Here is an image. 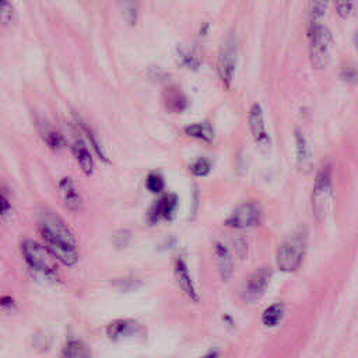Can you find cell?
<instances>
[{
    "label": "cell",
    "instance_id": "cell-1",
    "mask_svg": "<svg viewBox=\"0 0 358 358\" xmlns=\"http://www.w3.org/2000/svg\"><path fill=\"white\" fill-rule=\"evenodd\" d=\"M305 250H306V231L305 228H298L292 234H289L280 245L275 256L277 267L285 273L295 271L303 260Z\"/></svg>",
    "mask_w": 358,
    "mask_h": 358
},
{
    "label": "cell",
    "instance_id": "cell-2",
    "mask_svg": "<svg viewBox=\"0 0 358 358\" xmlns=\"http://www.w3.org/2000/svg\"><path fill=\"white\" fill-rule=\"evenodd\" d=\"M21 253L34 273L48 280H57V271L53 263L55 257L43 245H39L32 239H25L21 243Z\"/></svg>",
    "mask_w": 358,
    "mask_h": 358
},
{
    "label": "cell",
    "instance_id": "cell-3",
    "mask_svg": "<svg viewBox=\"0 0 358 358\" xmlns=\"http://www.w3.org/2000/svg\"><path fill=\"white\" fill-rule=\"evenodd\" d=\"M309 59L315 69L322 70L327 66L333 43L331 32L323 24L309 25Z\"/></svg>",
    "mask_w": 358,
    "mask_h": 358
},
{
    "label": "cell",
    "instance_id": "cell-4",
    "mask_svg": "<svg viewBox=\"0 0 358 358\" xmlns=\"http://www.w3.org/2000/svg\"><path fill=\"white\" fill-rule=\"evenodd\" d=\"M333 197V180H331V168L330 165H323L313 182L312 189V208L317 220H323L330 208Z\"/></svg>",
    "mask_w": 358,
    "mask_h": 358
},
{
    "label": "cell",
    "instance_id": "cell-5",
    "mask_svg": "<svg viewBox=\"0 0 358 358\" xmlns=\"http://www.w3.org/2000/svg\"><path fill=\"white\" fill-rule=\"evenodd\" d=\"M38 227L42 238L59 239L76 245V238L64 221L52 210L41 207L38 211Z\"/></svg>",
    "mask_w": 358,
    "mask_h": 358
},
{
    "label": "cell",
    "instance_id": "cell-6",
    "mask_svg": "<svg viewBox=\"0 0 358 358\" xmlns=\"http://www.w3.org/2000/svg\"><path fill=\"white\" fill-rule=\"evenodd\" d=\"M105 333L113 341L140 340L145 336V329L134 319H115L106 326Z\"/></svg>",
    "mask_w": 358,
    "mask_h": 358
},
{
    "label": "cell",
    "instance_id": "cell-7",
    "mask_svg": "<svg viewBox=\"0 0 358 358\" xmlns=\"http://www.w3.org/2000/svg\"><path fill=\"white\" fill-rule=\"evenodd\" d=\"M260 217L262 214H260L259 206L256 203L248 201L235 207L231 215L227 218L225 224L235 229H243V228H250L257 225L260 221Z\"/></svg>",
    "mask_w": 358,
    "mask_h": 358
},
{
    "label": "cell",
    "instance_id": "cell-8",
    "mask_svg": "<svg viewBox=\"0 0 358 358\" xmlns=\"http://www.w3.org/2000/svg\"><path fill=\"white\" fill-rule=\"evenodd\" d=\"M236 66V46L234 39H227L225 43L221 46L217 59V73L220 80L224 85L229 87L234 78Z\"/></svg>",
    "mask_w": 358,
    "mask_h": 358
},
{
    "label": "cell",
    "instance_id": "cell-9",
    "mask_svg": "<svg viewBox=\"0 0 358 358\" xmlns=\"http://www.w3.org/2000/svg\"><path fill=\"white\" fill-rule=\"evenodd\" d=\"M248 122H249V129H250V133H252L256 144L262 150H268L270 144H271V140H270V136L266 130L264 115H263V109H262L259 102H255L250 106Z\"/></svg>",
    "mask_w": 358,
    "mask_h": 358
},
{
    "label": "cell",
    "instance_id": "cell-10",
    "mask_svg": "<svg viewBox=\"0 0 358 358\" xmlns=\"http://www.w3.org/2000/svg\"><path fill=\"white\" fill-rule=\"evenodd\" d=\"M271 277V270L267 266L256 268L246 280L245 288H243V298L245 301H255L260 298L267 288V284Z\"/></svg>",
    "mask_w": 358,
    "mask_h": 358
},
{
    "label": "cell",
    "instance_id": "cell-11",
    "mask_svg": "<svg viewBox=\"0 0 358 358\" xmlns=\"http://www.w3.org/2000/svg\"><path fill=\"white\" fill-rule=\"evenodd\" d=\"M43 246L49 250V253L59 262H62L66 266H76L78 262V252L76 245L52 239V238H42Z\"/></svg>",
    "mask_w": 358,
    "mask_h": 358
},
{
    "label": "cell",
    "instance_id": "cell-12",
    "mask_svg": "<svg viewBox=\"0 0 358 358\" xmlns=\"http://www.w3.org/2000/svg\"><path fill=\"white\" fill-rule=\"evenodd\" d=\"M173 270H175V277L178 280V284H179V288L183 291V294H186L192 301L197 302L199 301V294L196 291V287L193 284V280H192V275L189 273V268H187V264L186 262L182 259V257H178L175 260V266H173Z\"/></svg>",
    "mask_w": 358,
    "mask_h": 358
},
{
    "label": "cell",
    "instance_id": "cell-13",
    "mask_svg": "<svg viewBox=\"0 0 358 358\" xmlns=\"http://www.w3.org/2000/svg\"><path fill=\"white\" fill-rule=\"evenodd\" d=\"M162 103L168 112L180 113L187 108V98L179 87L169 85L162 91Z\"/></svg>",
    "mask_w": 358,
    "mask_h": 358
},
{
    "label": "cell",
    "instance_id": "cell-14",
    "mask_svg": "<svg viewBox=\"0 0 358 358\" xmlns=\"http://www.w3.org/2000/svg\"><path fill=\"white\" fill-rule=\"evenodd\" d=\"M59 190H60V196L63 199L64 206L70 211H78L81 207V197L76 189L74 182L70 178L62 179L59 183Z\"/></svg>",
    "mask_w": 358,
    "mask_h": 358
},
{
    "label": "cell",
    "instance_id": "cell-15",
    "mask_svg": "<svg viewBox=\"0 0 358 358\" xmlns=\"http://www.w3.org/2000/svg\"><path fill=\"white\" fill-rule=\"evenodd\" d=\"M215 257H217V264H218V271H220L221 278L224 281L229 280L234 273V259H232L231 252L222 243H217L215 245Z\"/></svg>",
    "mask_w": 358,
    "mask_h": 358
},
{
    "label": "cell",
    "instance_id": "cell-16",
    "mask_svg": "<svg viewBox=\"0 0 358 358\" xmlns=\"http://www.w3.org/2000/svg\"><path fill=\"white\" fill-rule=\"evenodd\" d=\"M295 148H296V164L301 172H305L310 166L312 152L305 136L301 131H295Z\"/></svg>",
    "mask_w": 358,
    "mask_h": 358
},
{
    "label": "cell",
    "instance_id": "cell-17",
    "mask_svg": "<svg viewBox=\"0 0 358 358\" xmlns=\"http://www.w3.org/2000/svg\"><path fill=\"white\" fill-rule=\"evenodd\" d=\"M60 358H90V350L81 340L70 337L60 351Z\"/></svg>",
    "mask_w": 358,
    "mask_h": 358
},
{
    "label": "cell",
    "instance_id": "cell-18",
    "mask_svg": "<svg viewBox=\"0 0 358 358\" xmlns=\"http://www.w3.org/2000/svg\"><path fill=\"white\" fill-rule=\"evenodd\" d=\"M73 152L76 155V159L80 165V168L84 171V173L87 175H91L92 171H94V162H92V158H91V154L90 151L87 150L85 144L83 140H77L73 145Z\"/></svg>",
    "mask_w": 358,
    "mask_h": 358
},
{
    "label": "cell",
    "instance_id": "cell-19",
    "mask_svg": "<svg viewBox=\"0 0 358 358\" xmlns=\"http://www.w3.org/2000/svg\"><path fill=\"white\" fill-rule=\"evenodd\" d=\"M185 133L193 138L201 140L204 143H211L214 140V130L210 123L207 122H200V123H193L185 127Z\"/></svg>",
    "mask_w": 358,
    "mask_h": 358
},
{
    "label": "cell",
    "instance_id": "cell-20",
    "mask_svg": "<svg viewBox=\"0 0 358 358\" xmlns=\"http://www.w3.org/2000/svg\"><path fill=\"white\" fill-rule=\"evenodd\" d=\"M284 315V306L280 302L271 303L270 306H267L262 315V322L264 326L267 327H274L277 326Z\"/></svg>",
    "mask_w": 358,
    "mask_h": 358
},
{
    "label": "cell",
    "instance_id": "cell-21",
    "mask_svg": "<svg viewBox=\"0 0 358 358\" xmlns=\"http://www.w3.org/2000/svg\"><path fill=\"white\" fill-rule=\"evenodd\" d=\"M117 3H119V8L123 20L131 27L136 25L137 17H138L137 0H117Z\"/></svg>",
    "mask_w": 358,
    "mask_h": 358
},
{
    "label": "cell",
    "instance_id": "cell-22",
    "mask_svg": "<svg viewBox=\"0 0 358 358\" xmlns=\"http://www.w3.org/2000/svg\"><path fill=\"white\" fill-rule=\"evenodd\" d=\"M158 203H159L162 218L172 220V217L175 215V213L178 210V197H176V194H165L164 197H161L158 200Z\"/></svg>",
    "mask_w": 358,
    "mask_h": 358
},
{
    "label": "cell",
    "instance_id": "cell-23",
    "mask_svg": "<svg viewBox=\"0 0 358 358\" xmlns=\"http://www.w3.org/2000/svg\"><path fill=\"white\" fill-rule=\"evenodd\" d=\"M42 136H43V140L46 141V144L52 148V150H55V151H57V150H60L63 145H64V138H63V136L57 131V130H55V129H52V127H46V130L45 131H42Z\"/></svg>",
    "mask_w": 358,
    "mask_h": 358
},
{
    "label": "cell",
    "instance_id": "cell-24",
    "mask_svg": "<svg viewBox=\"0 0 358 358\" xmlns=\"http://www.w3.org/2000/svg\"><path fill=\"white\" fill-rule=\"evenodd\" d=\"M326 4H327V0H312L310 1V21H309V25L322 24V20L326 14Z\"/></svg>",
    "mask_w": 358,
    "mask_h": 358
},
{
    "label": "cell",
    "instance_id": "cell-25",
    "mask_svg": "<svg viewBox=\"0 0 358 358\" xmlns=\"http://www.w3.org/2000/svg\"><path fill=\"white\" fill-rule=\"evenodd\" d=\"M333 6L338 17L347 20L355 8V0H333Z\"/></svg>",
    "mask_w": 358,
    "mask_h": 358
},
{
    "label": "cell",
    "instance_id": "cell-26",
    "mask_svg": "<svg viewBox=\"0 0 358 358\" xmlns=\"http://www.w3.org/2000/svg\"><path fill=\"white\" fill-rule=\"evenodd\" d=\"M81 127H83V130L85 131V134H87V137H88V140H90L91 145L94 147V150H95L96 155H98L103 162H109L108 157L105 155V152H103V150H102V147H101V143H99L98 137L94 134V131L91 130V127H90V126H87L85 123H81Z\"/></svg>",
    "mask_w": 358,
    "mask_h": 358
},
{
    "label": "cell",
    "instance_id": "cell-27",
    "mask_svg": "<svg viewBox=\"0 0 358 358\" xmlns=\"http://www.w3.org/2000/svg\"><path fill=\"white\" fill-rule=\"evenodd\" d=\"M113 285H115V288H117L122 292H131V291H136L141 285V281L138 278L126 277V278L115 280Z\"/></svg>",
    "mask_w": 358,
    "mask_h": 358
},
{
    "label": "cell",
    "instance_id": "cell-28",
    "mask_svg": "<svg viewBox=\"0 0 358 358\" xmlns=\"http://www.w3.org/2000/svg\"><path fill=\"white\" fill-rule=\"evenodd\" d=\"M15 17L14 7L8 0H0V24L8 25Z\"/></svg>",
    "mask_w": 358,
    "mask_h": 358
},
{
    "label": "cell",
    "instance_id": "cell-29",
    "mask_svg": "<svg viewBox=\"0 0 358 358\" xmlns=\"http://www.w3.org/2000/svg\"><path fill=\"white\" fill-rule=\"evenodd\" d=\"M164 185H165V182H164L162 175H159L158 172H150L148 173V176L145 179V186L150 192L159 193V192H162Z\"/></svg>",
    "mask_w": 358,
    "mask_h": 358
},
{
    "label": "cell",
    "instance_id": "cell-30",
    "mask_svg": "<svg viewBox=\"0 0 358 358\" xmlns=\"http://www.w3.org/2000/svg\"><path fill=\"white\" fill-rule=\"evenodd\" d=\"M130 241H131V232L124 228L115 231L112 235V242L117 249L126 248L130 243Z\"/></svg>",
    "mask_w": 358,
    "mask_h": 358
},
{
    "label": "cell",
    "instance_id": "cell-31",
    "mask_svg": "<svg viewBox=\"0 0 358 358\" xmlns=\"http://www.w3.org/2000/svg\"><path fill=\"white\" fill-rule=\"evenodd\" d=\"M190 171L196 176H206L211 171V162L207 158H199L190 165Z\"/></svg>",
    "mask_w": 358,
    "mask_h": 358
},
{
    "label": "cell",
    "instance_id": "cell-32",
    "mask_svg": "<svg viewBox=\"0 0 358 358\" xmlns=\"http://www.w3.org/2000/svg\"><path fill=\"white\" fill-rule=\"evenodd\" d=\"M52 340L49 334H45L43 331H36L32 337V345L38 350V351H45L49 348Z\"/></svg>",
    "mask_w": 358,
    "mask_h": 358
},
{
    "label": "cell",
    "instance_id": "cell-33",
    "mask_svg": "<svg viewBox=\"0 0 358 358\" xmlns=\"http://www.w3.org/2000/svg\"><path fill=\"white\" fill-rule=\"evenodd\" d=\"M162 218V214H161V208H159V203L158 200L148 208V213H147V220L150 224H155L158 222L159 220Z\"/></svg>",
    "mask_w": 358,
    "mask_h": 358
},
{
    "label": "cell",
    "instance_id": "cell-34",
    "mask_svg": "<svg viewBox=\"0 0 358 358\" xmlns=\"http://www.w3.org/2000/svg\"><path fill=\"white\" fill-rule=\"evenodd\" d=\"M148 78L152 81V83H161L166 78V73L159 69L158 66H151L148 69Z\"/></svg>",
    "mask_w": 358,
    "mask_h": 358
},
{
    "label": "cell",
    "instance_id": "cell-35",
    "mask_svg": "<svg viewBox=\"0 0 358 358\" xmlns=\"http://www.w3.org/2000/svg\"><path fill=\"white\" fill-rule=\"evenodd\" d=\"M179 55H180L182 63H183L185 66H187L189 69L196 70V69L199 67V60H197L193 55H190V53H187V52H183V50H180Z\"/></svg>",
    "mask_w": 358,
    "mask_h": 358
},
{
    "label": "cell",
    "instance_id": "cell-36",
    "mask_svg": "<svg viewBox=\"0 0 358 358\" xmlns=\"http://www.w3.org/2000/svg\"><path fill=\"white\" fill-rule=\"evenodd\" d=\"M234 249H235L236 256H238L239 259H243V257H245V255H246V252H248L246 241H245L242 236L236 238V239L234 241Z\"/></svg>",
    "mask_w": 358,
    "mask_h": 358
},
{
    "label": "cell",
    "instance_id": "cell-37",
    "mask_svg": "<svg viewBox=\"0 0 358 358\" xmlns=\"http://www.w3.org/2000/svg\"><path fill=\"white\" fill-rule=\"evenodd\" d=\"M0 306L3 309H6V310H10V309H13L15 306V302H14V299L10 295H4V296L0 298Z\"/></svg>",
    "mask_w": 358,
    "mask_h": 358
},
{
    "label": "cell",
    "instance_id": "cell-38",
    "mask_svg": "<svg viewBox=\"0 0 358 358\" xmlns=\"http://www.w3.org/2000/svg\"><path fill=\"white\" fill-rule=\"evenodd\" d=\"M10 210V203L8 200L0 193V215H4Z\"/></svg>",
    "mask_w": 358,
    "mask_h": 358
},
{
    "label": "cell",
    "instance_id": "cell-39",
    "mask_svg": "<svg viewBox=\"0 0 358 358\" xmlns=\"http://www.w3.org/2000/svg\"><path fill=\"white\" fill-rule=\"evenodd\" d=\"M201 358H217V352H215V351H211V352H208V354L203 355Z\"/></svg>",
    "mask_w": 358,
    "mask_h": 358
}]
</instances>
